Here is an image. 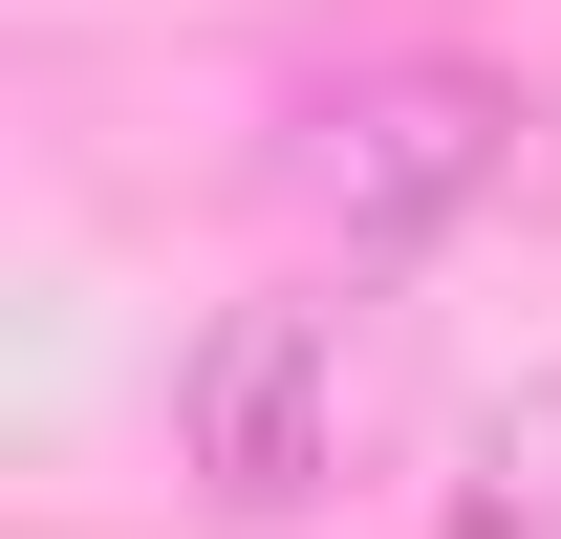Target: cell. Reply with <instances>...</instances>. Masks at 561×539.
<instances>
[{
  "label": "cell",
  "instance_id": "1",
  "mask_svg": "<svg viewBox=\"0 0 561 539\" xmlns=\"http://www.w3.org/2000/svg\"><path fill=\"white\" fill-rule=\"evenodd\" d=\"M367 432H389V302H346V280H260L173 345V474L216 518H324Z\"/></svg>",
  "mask_w": 561,
  "mask_h": 539
},
{
  "label": "cell",
  "instance_id": "2",
  "mask_svg": "<svg viewBox=\"0 0 561 539\" xmlns=\"http://www.w3.org/2000/svg\"><path fill=\"white\" fill-rule=\"evenodd\" d=\"M518 151H540V108L476 44H367V66H324L280 108V195L324 216L346 260H411V238H454V216L518 195Z\"/></svg>",
  "mask_w": 561,
  "mask_h": 539
},
{
  "label": "cell",
  "instance_id": "3",
  "mask_svg": "<svg viewBox=\"0 0 561 539\" xmlns=\"http://www.w3.org/2000/svg\"><path fill=\"white\" fill-rule=\"evenodd\" d=\"M454 539H561V389H518L476 432V496H454Z\"/></svg>",
  "mask_w": 561,
  "mask_h": 539
}]
</instances>
